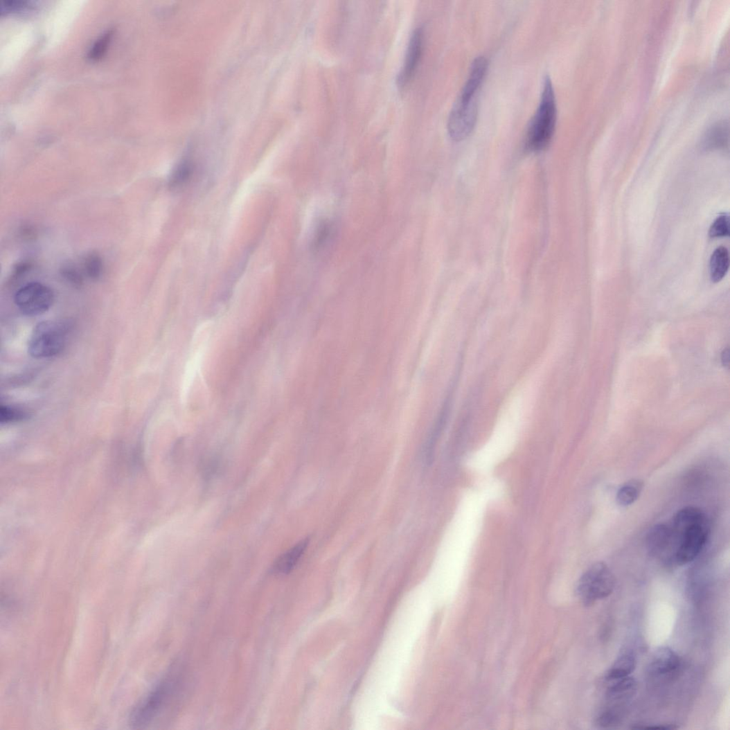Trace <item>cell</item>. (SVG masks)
<instances>
[{"instance_id": "5bb4252c", "label": "cell", "mask_w": 730, "mask_h": 730, "mask_svg": "<svg viewBox=\"0 0 730 730\" xmlns=\"http://www.w3.org/2000/svg\"><path fill=\"white\" fill-rule=\"evenodd\" d=\"M729 142L728 121H720L714 125L704 137V144L708 148L724 149Z\"/></svg>"}, {"instance_id": "cb8c5ba5", "label": "cell", "mask_w": 730, "mask_h": 730, "mask_svg": "<svg viewBox=\"0 0 730 730\" xmlns=\"http://www.w3.org/2000/svg\"><path fill=\"white\" fill-rule=\"evenodd\" d=\"M634 728L643 729H664V730H666V729H676L677 727H675L674 725H672V724H668V725L667 724H653V725H649V726H645L644 725L643 727L639 726V727H634Z\"/></svg>"}, {"instance_id": "9c48e42d", "label": "cell", "mask_w": 730, "mask_h": 730, "mask_svg": "<svg viewBox=\"0 0 730 730\" xmlns=\"http://www.w3.org/2000/svg\"><path fill=\"white\" fill-rule=\"evenodd\" d=\"M680 666L679 655L668 647H661L654 652L648 670L652 677L661 679L673 676Z\"/></svg>"}, {"instance_id": "4fadbf2b", "label": "cell", "mask_w": 730, "mask_h": 730, "mask_svg": "<svg viewBox=\"0 0 730 730\" xmlns=\"http://www.w3.org/2000/svg\"><path fill=\"white\" fill-rule=\"evenodd\" d=\"M636 666L637 660L634 653L630 651L623 652L618 657L611 668L608 669L605 674V679L607 682V681L628 677L632 672H634Z\"/></svg>"}, {"instance_id": "603a6c76", "label": "cell", "mask_w": 730, "mask_h": 730, "mask_svg": "<svg viewBox=\"0 0 730 730\" xmlns=\"http://www.w3.org/2000/svg\"><path fill=\"white\" fill-rule=\"evenodd\" d=\"M28 7L27 2L7 1L2 4L0 11H1V13L21 12L26 10Z\"/></svg>"}, {"instance_id": "7c38bea8", "label": "cell", "mask_w": 730, "mask_h": 730, "mask_svg": "<svg viewBox=\"0 0 730 730\" xmlns=\"http://www.w3.org/2000/svg\"><path fill=\"white\" fill-rule=\"evenodd\" d=\"M308 544V539L304 540L279 556L274 564L273 571L281 575L288 574L293 571L304 554Z\"/></svg>"}, {"instance_id": "7402d4cb", "label": "cell", "mask_w": 730, "mask_h": 730, "mask_svg": "<svg viewBox=\"0 0 730 730\" xmlns=\"http://www.w3.org/2000/svg\"><path fill=\"white\" fill-rule=\"evenodd\" d=\"M62 276L69 282L75 285H81L84 281V274L78 267L74 265H67L63 267Z\"/></svg>"}, {"instance_id": "7a4b0ae2", "label": "cell", "mask_w": 730, "mask_h": 730, "mask_svg": "<svg viewBox=\"0 0 730 730\" xmlns=\"http://www.w3.org/2000/svg\"><path fill=\"white\" fill-rule=\"evenodd\" d=\"M488 68V59L482 55L476 57L472 63L469 76L448 118V132L454 140L465 139L475 126L478 112V93Z\"/></svg>"}, {"instance_id": "e0dca14e", "label": "cell", "mask_w": 730, "mask_h": 730, "mask_svg": "<svg viewBox=\"0 0 730 730\" xmlns=\"http://www.w3.org/2000/svg\"><path fill=\"white\" fill-rule=\"evenodd\" d=\"M643 488V482L639 479H632L625 483L617 494L616 500L621 506L634 504L640 497Z\"/></svg>"}, {"instance_id": "d4e9b609", "label": "cell", "mask_w": 730, "mask_h": 730, "mask_svg": "<svg viewBox=\"0 0 730 730\" xmlns=\"http://www.w3.org/2000/svg\"><path fill=\"white\" fill-rule=\"evenodd\" d=\"M722 363L724 364V366H729V349H727V350L723 351L722 355Z\"/></svg>"}, {"instance_id": "44dd1931", "label": "cell", "mask_w": 730, "mask_h": 730, "mask_svg": "<svg viewBox=\"0 0 730 730\" xmlns=\"http://www.w3.org/2000/svg\"><path fill=\"white\" fill-rule=\"evenodd\" d=\"M729 235V218L728 215H721L711 227L710 235L712 238H721Z\"/></svg>"}, {"instance_id": "d6986e66", "label": "cell", "mask_w": 730, "mask_h": 730, "mask_svg": "<svg viewBox=\"0 0 730 730\" xmlns=\"http://www.w3.org/2000/svg\"><path fill=\"white\" fill-rule=\"evenodd\" d=\"M28 416V413L22 409L3 405L0 408V422L2 424L24 420Z\"/></svg>"}, {"instance_id": "30bf717a", "label": "cell", "mask_w": 730, "mask_h": 730, "mask_svg": "<svg viewBox=\"0 0 730 730\" xmlns=\"http://www.w3.org/2000/svg\"><path fill=\"white\" fill-rule=\"evenodd\" d=\"M646 545L648 552L670 562L672 536L670 525L659 524L652 527L647 536Z\"/></svg>"}, {"instance_id": "2e32d148", "label": "cell", "mask_w": 730, "mask_h": 730, "mask_svg": "<svg viewBox=\"0 0 730 730\" xmlns=\"http://www.w3.org/2000/svg\"><path fill=\"white\" fill-rule=\"evenodd\" d=\"M193 174V164L187 160L181 162L175 168L171 177H169V188L175 190H179L184 188L190 182Z\"/></svg>"}, {"instance_id": "277c9868", "label": "cell", "mask_w": 730, "mask_h": 730, "mask_svg": "<svg viewBox=\"0 0 730 730\" xmlns=\"http://www.w3.org/2000/svg\"><path fill=\"white\" fill-rule=\"evenodd\" d=\"M616 578L612 570L603 562L593 564L580 578L576 595L587 607L610 596L614 591Z\"/></svg>"}, {"instance_id": "6da1fadb", "label": "cell", "mask_w": 730, "mask_h": 730, "mask_svg": "<svg viewBox=\"0 0 730 730\" xmlns=\"http://www.w3.org/2000/svg\"><path fill=\"white\" fill-rule=\"evenodd\" d=\"M669 525L672 536L670 562L678 566L692 562L709 537L707 516L701 509L688 506L680 509Z\"/></svg>"}, {"instance_id": "ffe728a7", "label": "cell", "mask_w": 730, "mask_h": 730, "mask_svg": "<svg viewBox=\"0 0 730 730\" xmlns=\"http://www.w3.org/2000/svg\"><path fill=\"white\" fill-rule=\"evenodd\" d=\"M112 36V32L108 31L97 40L91 48L88 54V57L91 60L100 59L107 51Z\"/></svg>"}, {"instance_id": "8992f818", "label": "cell", "mask_w": 730, "mask_h": 730, "mask_svg": "<svg viewBox=\"0 0 730 730\" xmlns=\"http://www.w3.org/2000/svg\"><path fill=\"white\" fill-rule=\"evenodd\" d=\"M607 683L609 684L605 695L606 706L598 718L604 725L614 727L621 722L625 708L635 696L638 686L636 679L630 676Z\"/></svg>"}, {"instance_id": "5b68a950", "label": "cell", "mask_w": 730, "mask_h": 730, "mask_svg": "<svg viewBox=\"0 0 730 730\" xmlns=\"http://www.w3.org/2000/svg\"><path fill=\"white\" fill-rule=\"evenodd\" d=\"M68 330L62 323L47 321L34 328L28 343V353L34 358L45 359L60 354L66 344Z\"/></svg>"}, {"instance_id": "3957f363", "label": "cell", "mask_w": 730, "mask_h": 730, "mask_svg": "<svg viewBox=\"0 0 730 730\" xmlns=\"http://www.w3.org/2000/svg\"><path fill=\"white\" fill-rule=\"evenodd\" d=\"M557 107L553 86L549 75L544 78L539 106L526 132V148L533 152L544 149L551 140L556 123Z\"/></svg>"}, {"instance_id": "52a82bcc", "label": "cell", "mask_w": 730, "mask_h": 730, "mask_svg": "<svg viewBox=\"0 0 730 730\" xmlns=\"http://www.w3.org/2000/svg\"><path fill=\"white\" fill-rule=\"evenodd\" d=\"M55 301L53 290L44 284L32 282L19 288L15 303L21 313L37 316L50 310Z\"/></svg>"}, {"instance_id": "8fae6325", "label": "cell", "mask_w": 730, "mask_h": 730, "mask_svg": "<svg viewBox=\"0 0 730 730\" xmlns=\"http://www.w3.org/2000/svg\"><path fill=\"white\" fill-rule=\"evenodd\" d=\"M337 226L335 222L324 220L315 228L311 240V249L315 254L325 253L335 242L337 235Z\"/></svg>"}, {"instance_id": "ac0fdd59", "label": "cell", "mask_w": 730, "mask_h": 730, "mask_svg": "<svg viewBox=\"0 0 730 730\" xmlns=\"http://www.w3.org/2000/svg\"><path fill=\"white\" fill-rule=\"evenodd\" d=\"M83 273L92 281L98 280L103 273V262L99 254L91 253L83 261Z\"/></svg>"}, {"instance_id": "ba28073f", "label": "cell", "mask_w": 730, "mask_h": 730, "mask_svg": "<svg viewBox=\"0 0 730 730\" xmlns=\"http://www.w3.org/2000/svg\"><path fill=\"white\" fill-rule=\"evenodd\" d=\"M423 47V33L418 28L411 35L409 42L403 66L397 79L398 86L404 89L415 75L421 58Z\"/></svg>"}, {"instance_id": "9a60e30c", "label": "cell", "mask_w": 730, "mask_h": 730, "mask_svg": "<svg viewBox=\"0 0 730 730\" xmlns=\"http://www.w3.org/2000/svg\"><path fill=\"white\" fill-rule=\"evenodd\" d=\"M729 266V252L725 247L718 248L711 259V276L715 283L721 281L728 272Z\"/></svg>"}]
</instances>
